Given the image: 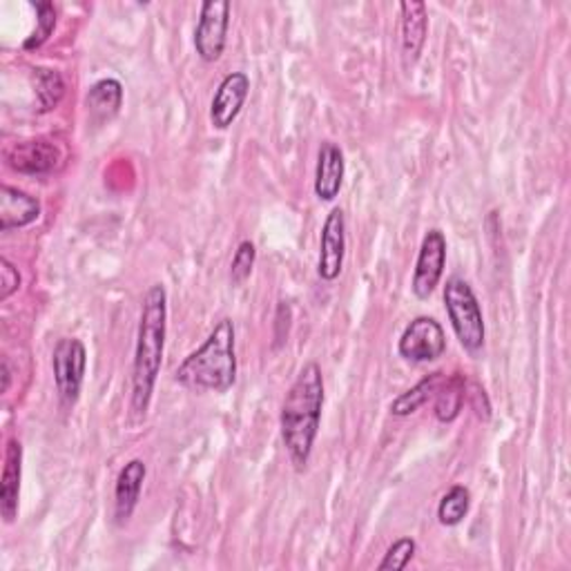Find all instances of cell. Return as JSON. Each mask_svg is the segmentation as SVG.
Instances as JSON below:
<instances>
[{
  "instance_id": "15",
  "label": "cell",
  "mask_w": 571,
  "mask_h": 571,
  "mask_svg": "<svg viewBox=\"0 0 571 571\" xmlns=\"http://www.w3.org/2000/svg\"><path fill=\"white\" fill-rule=\"evenodd\" d=\"M40 216V201L18 188L3 184L0 188V231L25 228Z\"/></svg>"
},
{
  "instance_id": "10",
  "label": "cell",
  "mask_w": 571,
  "mask_h": 571,
  "mask_svg": "<svg viewBox=\"0 0 571 571\" xmlns=\"http://www.w3.org/2000/svg\"><path fill=\"white\" fill-rule=\"evenodd\" d=\"M248 95H250V78L244 72H233L224 76L210 103L212 127L228 129L237 121Z\"/></svg>"
},
{
  "instance_id": "12",
  "label": "cell",
  "mask_w": 571,
  "mask_h": 571,
  "mask_svg": "<svg viewBox=\"0 0 571 571\" xmlns=\"http://www.w3.org/2000/svg\"><path fill=\"white\" fill-rule=\"evenodd\" d=\"M402 21H400V46H402V61L405 67H413L424 50L426 34H429V10L420 0L400 5Z\"/></svg>"
},
{
  "instance_id": "3",
  "label": "cell",
  "mask_w": 571,
  "mask_h": 571,
  "mask_svg": "<svg viewBox=\"0 0 571 571\" xmlns=\"http://www.w3.org/2000/svg\"><path fill=\"white\" fill-rule=\"evenodd\" d=\"M237 380L235 324L233 320L216 322L208 339L174 371V382L186 388L226 393Z\"/></svg>"
},
{
  "instance_id": "17",
  "label": "cell",
  "mask_w": 571,
  "mask_h": 571,
  "mask_svg": "<svg viewBox=\"0 0 571 571\" xmlns=\"http://www.w3.org/2000/svg\"><path fill=\"white\" fill-rule=\"evenodd\" d=\"M85 105L92 121L97 123L112 121L123 105V85L116 78L97 80L85 97Z\"/></svg>"
},
{
  "instance_id": "7",
  "label": "cell",
  "mask_w": 571,
  "mask_h": 571,
  "mask_svg": "<svg viewBox=\"0 0 571 571\" xmlns=\"http://www.w3.org/2000/svg\"><path fill=\"white\" fill-rule=\"evenodd\" d=\"M400 356L407 362H435L445 356L447 350V335L440 322H435L433 318H415L402 333L398 342Z\"/></svg>"
},
{
  "instance_id": "27",
  "label": "cell",
  "mask_w": 571,
  "mask_h": 571,
  "mask_svg": "<svg viewBox=\"0 0 571 571\" xmlns=\"http://www.w3.org/2000/svg\"><path fill=\"white\" fill-rule=\"evenodd\" d=\"M0 371H3V388H0V390L8 393L10 384H12V371H10V362L8 360H3V364H0Z\"/></svg>"
},
{
  "instance_id": "16",
  "label": "cell",
  "mask_w": 571,
  "mask_h": 571,
  "mask_svg": "<svg viewBox=\"0 0 571 571\" xmlns=\"http://www.w3.org/2000/svg\"><path fill=\"white\" fill-rule=\"evenodd\" d=\"M23 475V447L16 437H10L5 449V467L0 477V513L5 522H14L18 516V492Z\"/></svg>"
},
{
  "instance_id": "24",
  "label": "cell",
  "mask_w": 571,
  "mask_h": 571,
  "mask_svg": "<svg viewBox=\"0 0 571 571\" xmlns=\"http://www.w3.org/2000/svg\"><path fill=\"white\" fill-rule=\"evenodd\" d=\"M255 261H257V248L252 241H241L235 250L233 263H231V282L235 286L246 284V280L252 275L255 269Z\"/></svg>"
},
{
  "instance_id": "25",
  "label": "cell",
  "mask_w": 571,
  "mask_h": 571,
  "mask_svg": "<svg viewBox=\"0 0 571 571\" xmlns=\"http://www.w3.org/2000/svg\"><path fill=\"white\" fill-rule=\"evenodd\" d=\"M21 288V273L10 259H0V301H8Z\"/></svg>"
},
{
  "instance_id": "5",
  "label": "cell",
  "mask_w": 571,
  "mask_h": 571,
  "mask_svg": "<svg viewBox=\"0 0 571 571\" xmlns=\"http://www.w3.org/2000/svg\"><path fill=\"white\" fill-rule=\"evenodd\" d=\"M52 369H54V382L63 407H74L80 398V388L87 369V350L83 342L76 337L59 339L52 353Z\"/></svg>"
},
{
  "instance_id": "22",
  "label": "cell",
  "mask_w": 571,
  "mask_h": 571,
  "mask_svg": "<svg viewBox=\"0 0 571 571\" xmlns=\"http://www.w3.org/2000/svg\"><path fill=\"white\" fill-rule=\"evenodd\" d=\"M34 10H36V27L23 42V50L27 52H34L46 46L57 27V8L52 3H36Z\"/></svg>"
},
{
  "instance_id": "26",
  "label": "cell",
  "mask_w": 571,
  "mask_h": 571,
  "mask_svg": "<svg viewBox=\"0 0 571 571\" xmlns=\"http://www.w3.org/2000/svg\"><path fill=\"white\" fill-rule=\"evenodd\" d=\"M290 311V306L288 303H280V309H277V322H275V339H277V346L288 337V328H290V322L284 324V315Z\"/></svg>"
},
{
  "instance_id": "8",
  "label": "cell",
  "mask_w": 571,
  "mask_h": 571,
  "mask_svg": "<svg viewBox=\"0 0 571 571\" xmlns=\"http://www.w3.org/2000/svg\"><path fill=\"white\" fill-rule=\"evenodd\" d=\"M445 263H447V237L445 233L433 228L424 235L415 261L411 288L418 299H429L433 295V290L443 280Z\"/></svg>"
},
{
  "instance_id": "21",
  "label": "cell",
  "mask_w": 571,
  "mask_h": 571,
  "mask_svg": "<svg viewBox=\"0 0 571 571\" xmlns=\"http://www.w3.org/2000/svg\"><path fill=\"white\" fill-rule=\"evenodd\" d=\"M469 507H471L469 489L462 485H456L443 496L440 505H437V520H440V524L445 526H456L464 520V516L469 513Z\"/></svg>"
},
{
  "instance_id": "4",
  "label": "cell",
  "mask_w": 571,
  "mask_h": 571,
  "mask_svg": "<svg viewBox=\"0 0 571 571\" xmlns=\"http://www.w3.org/2000/svg\"><path fill=\"white\" fill-rule=\"evenodd\" d=\"M445 309L462 348L477 353L485 346V318H482V309L469 282L462 277L447 280Z\"/></svg>"
},
{
  "instance_id": "11",
  "label": "cell",
  "mask_w": 571,
  "mask_h": 571,
  "mask_svg": "<svg viewBox=\"0 0 571 571\" xmlns=\"http://www.w3.org/2000/svg\"><path fill=\"white\" fill-rule=\"evenodd\" d=\"M5 161L12 170L23 174H48L59 167L61 150L50 139L16 141L5 150Z\"/></svg>"
},
{
  "instance_id": "2",
  "label": "cell",
  "mask_w": 571,
  "mask_h": 571,
  "mask_svg": "<svg viewBox=\"0 0 571 571\" xmlns=\"http://www.w3.org/2000/svg\"><path fill=\"white\" fill-rule=\"evenodd\" d=\"M167 326V295L161 284L148 288L141 306L139 335L132 367V411L146 418L161 373Z\"/></svg>"
},
{
  "instance_id": "6",
  "label": "cell",
  "mask_w": 571,
  "mask_h": 571,
  "mask_svg": "<svg viewBox=\"0 0 571 571\" xmlns=\"http://www.w3.org/2000/svg\"><path fill=\"white\" fill-rule=\"evenodd\" d=\"M231 27L228 0H206L199 12L195 29V50L203 63H216L222 59Z\"/></svg>"
},
{
  "instance_id": "19",
  "label": "cell",
  "mask_w": 571,
  "mask_h": 571,
  "mask_svg": "<svg viewBox=\"0 0 571 571\" xmlns=\"http://www.w3.org/2000/svg\"><path fill=\"white\" fill-rule=\"evenodd\" d=\"M435 398V418L440 422H454L464 405V380L460 375L445 380L443 386L437 388Z\"/></svg>"
},
{
  "instance_id": "14",
  "label": "cell",
  "mask_w": 571,
  "mask_h": 571,
  "mask_svg": "<svg viewBox=\"0 0 571 571\" xmlns=\"http://www.w3.org/2000/svg\"><path fill=\"white\" fill-rule=\"evenodd\" d=\"M346 161L339 146L333 141H324L318 152V167H315V195L320 201H335L344 184Z\"/></svg>"
},
{
  "instance_id": "20",
  "label": "cell",
  "mask_w": 571,
  "mask_h": 571,
  "mask_svg": "<svg viewBox=\"0 0 571 571\" xmlns=\"http://www.w3.org/2000/svg\"><path fill=\"white\" fill-rule=\"evenodd\" d=\"M34 83H36V97L40 103V112H50L63 101L65 80L57 70L36 67L34 70Z\"/></svg>"
},
{
  "instance_id": "23",
  "label": "cell",
  "mask_w": 571,
  "mask_h": 571,
  "mask_svg": "<svg viewBox=\"0 0 571 571\" xmlns=\"http://www.w3.org/2000/svg\"><path fill=\"white\" fill-rule=\"evenodd\" d=\"M415 541L413 538H400V541H395L388 551L384 554L382 562L377 564L380 571H402L415 556Z\"/></svg>"
},
{
  "instance_id": "13",
  "label": "cell",
  "mask_w": 571,
  "mask_h": 571,
  "mask_svg": "<svg viewBox=\"0 0 571 571\" xmlns=\"http://www.w3.org/2000/svg\"><path fill=\"white\" fill-rule=\"evenodd\" d=\"M146 475H148V467L139 458L129 460L119 471L114 485V518L119 524H125L132 518V513H135L141 498Z\"/></svg>"
},
{
  "instance_id": "1",
  "label": "cell",
  "mask_w": 571,
  "mask_h": 571,
  "mask_svg": "<svg viewBox=\"0 0 571 571\" xmlns=\"http://www.w3.org/2000/svg\"><path fill=\"white\" fill-rule=\"evenodd\" d=\"M324 411V375L320 364H303L282 405V440L297 471L311 460Z\"/></svg>"
},
{
  "instance_id": "9",
  "label": "cell",
  "mask_w": 571,
  "mask_h": 571,
  "mask_svg": "<svg viewBox=\"0 0 571 571\" xmlns=\"http://www.w3.org/2000/svg\"><path fill=\"white\" fill-rule=\"evenodd\" d=\"M344 257H346V216L342 208H333L326 216L320 237V257H318L320 280L335 282L342 275Z\"/></svg>"
},
{
  "instance_id": "18",
  "label": "cell",
  "mask_w": 571,
  "mask_h": 571,
  "mask_svg": "<svg viewBox=\"0 0 571 571\" xmlns=\"http://www.w3.org/2000/svg\"><path fill=\"white\" fill-rule=\"evenodd\" d=\"M445 380H447V377H445V373H440V371L426 375L422 382H418L413 388H409L407 393H402L400 398L390 405V413L398 415V418L413 415L418 409H422V407L433 398V395L437 393V388L443 386Z\"/></svg>"
}]
</instances>
